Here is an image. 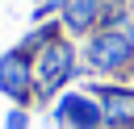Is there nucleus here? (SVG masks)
I'll list each match as a JSON object with an SVG mask.
<instances>
[{
	"instance_id": "2",
	"label": "nucleus",
	"mask_w": 134,
	"mask_h": 129,
	"mask_svg": "<svg viewBox=\"0 0 134 129\" xmlns=\"http://www.w3.org/2000/svg\"><path fill=\"white\" fill-rule=\"evenodd\" d=\"M121 58H126V42L121 37H105V42L92 46V62L96 67H117Z\"/></svg>"
},
{
	"instance_id": "3",
	"label": "nucleus",
	"mask_w": 134,
	"mask_h": 129,
	"mask_svg": "<svg viewBox=\"0 0 134 129\" xmlns=\"http://www.w3.org/2000/svg\"><path fill=\"white\" fill-rule=\"evenodd\" d=\"M0 87H4V92H21V87H25V67L17 62V54L0 62Z\"/></svg>"
},
{
	"instance_id": "1",
	"label": "nucleus",
	"mask_w": 134,
	"mask_h": 129,
	"mask_svg": "<svg viewBox=\"0 0 134 129\" xmlns=\"http://www.w3.org/2000/svg\"><path fill=\"white\" fill-rule=\"evenodd\" d=\"M67 67H71V50H67V46H54V50L46 54V62H42L46 87H59V83L67 79Z\"/></svg>"
},
{
	"instance_id": "4",
	"label": "nucleus",
	"mask_w": 134,
	"mask_h": 129,
	"mask_svg": "<svg viewBox=\"0 0 134 129\" xmlns=\"http://www.w3.org/2000/svg\"><path fill=\"white\" fill-rule=\"evenodd\" d=\"M109 117L121 125H134V92H117L109 96Z\"/></svg>"
},
{
	"instance_id": "5",
	"label": "nucleus",
	"mask_w": 134,
	"mask_h": 129,
	"mask_svg": "<svg viewBox=\"0 0 134 129\" xmlns=\"http://www.w3.org/2000/svg\"><path fill=\"white\" fill-rule=\"evenodd\" d=\"M29 121H25V112H8V129H25Z\"/></svg>"
}]
</instances>
